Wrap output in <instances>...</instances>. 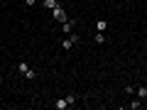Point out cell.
<instances>
[{"mask_svg": "<svg viewBox=\"0 0 147 110\" xmlns=\"http://www.w3.org/2000/svg\"><path fill=\"white\" fill-rule=\"evenodd\" d=\"M74 103H76V95H66V98L54 100V108H57V110H66V108H71Z\"/></svg>", "mask_w": 147, "mask_h": 110, "instance_id": "obj_1", "label": "cell"}, {"mask_svg": "<svg viewBox=\"0 0 147 110\" xmlns=\"http://www.w3.org/2000/svg\"><path fill=\"white\" fill-rule=\"evenodd\" d=\"M52 12H54V20H57V22H66V20H69V15L64 12V7H61V5H57Z\"/></svg>", "mask_w": 147, "mask_h": 110, "instance_id": "obj_2", "label": "cell"}, {"mask_svg": "<svg viewBox=\"0 0 147 110\" xmlns=\"http://www.w3.org/2000/svg\"><path fill=\"white\" fill-rule=\"evenodd\" d=\"M74 44H79V37L76 34H66V39L61 42V49H71Z\"/></svg>", "mask_w": 147, "mask_h": 110, "instance_id": "obj_3", "label": "cell"}, {"mask_svg": "<svg viewBox=\"0 0 147 110\" xmlns=\"http://www.w3.org/2000/svg\"><path fill=\"white\" fill-rule=\"evenodd\" d=\"M135 93H137V98H140V100H145L147 98V86H137Z\"/></svg>", "mask_w": 147, "mask_h": 110, "instance_id": "obj_4", "label": "cell"}, {"mask_svg": "<svg viewBox=\"0 0 147 110\" xmlns=\"http://www.w3.org/2000/svg\"><path fill=\"white\" fill-rule=\"evenodd\" d=\"M71 25H74V20H66V22H61V32H64V34H71Z\"/></svg>", "mask_w": 147, "mask_h": 110, "instance_id": "obj_5", "label": "cell"}, {"mask_svg": "<svg viewBox=\"0 0 147 110\" xmlns=\"http://www.w3.org/2000/svg\"><path fill=\"white\" fill-rule=\"evenodd\" d=\"M57 5H59L57 0H42V7H47V10H54Z\"/></svg>", "mask_w": 147, "mask_h": 110, "instance_id": "obj_6", "label": "cell"}, {"mask_svg": "<svg viewBox=\"0 0 147 110\" xmlns=\"http://www.w3.org/2000/svg\"><path fill=\"white\" fill-rule=\"evenodd\" d=\"M96 30H98V32H105V30H108V22H105V20H98V22H96Z\"/></svg>", "mask_w": 147, "mask_h": 110, "instance_id": "obj_7", "label": "cell"}, {"mask_svg": "<svg viewBox=\"0 0 147 110\" xmlns=\"http://www.w3.org/2000/svg\"><path fill=\"white\" fill-rule=\"evenodd\" d=\"M22 76H25V78H37V71H34V68H27Z\"/></svg>", "mask_w": 147, "mask_h": 110, "instance_id": "obj_8", "label": "cell"}, {"mask_svg": "<svg viewBox=\"0 0 147 110\" xmlns=\"http://www.w3.org/2000/svg\"><path fill=\"white\" fill-rule=\"evenodd\" d=\"M105 42V32H96V44H103Z\"/></svg>", "mask_w": 147, "mask_h": 110, "instance_id": "obj_9", "label": "cell"}, {"mask_svg": "<svg viewBox=\"0 0 147 110\" xmlns=\"http://www.w3.org/2000/svg\"><path fill=\"white\" fill-rule=\"evenodd\" d=\"M27 68H30V64H27V61H20V64H17V71H20V73H25Z\"/></svg>", "mask_w": 147, "mask_h": 110, "instance_id": "obj_10", "label": "cell"}, {"mask_svg": "<svg viewBox=\"0 0 147 110\" xmlns=\"http://www.w3.org/2000/svg\"><path fill=\"white\" fill-rule=\"evenodd\" d=\"M140 105H142V100L137 98V100H132V103H130V108H132V110H137V108H140Z\"/></svg>", "mask_w": 147, "mask_h": 110, "instance_id": "obj_11", "label": "cell"}, {"mask_svg": "<svg viewBox=\"0 0 147 110\" xmlns=\"http://www.w3.org/2000/svg\"><path fill=\"white\" fill-rule=\"evenodd\" d=\"M25 5H37V0H25Z\"/></svg>", "mask_w": 147, "mask_h": 110, "instance_id": "obj_12", "label": "cell"}, {"mask_svg": "<svg viewBox=\"0 0 147 110\" xmlns=\"http://www.w3.org/2000/svg\"><path fill=\"white\" fill-rule=\"evenodd\" d=\"M0 86H3V81H0Z\"/></svg>", "mask_w": 147, "mask_h": 110, "instance_id": "obj_13", "label": "cell"}]
</instances>
